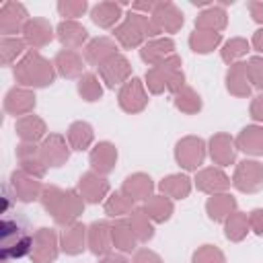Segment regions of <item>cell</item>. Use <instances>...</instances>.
<instances>
[{"instance_id":"cell-1","label":"cell","mask_w":263,"mask_h":263,"mask_svg":"<svg viewBox=\"0 0 263 263\" xmlns=\"http://www.w3.org/2000/svg\"><path fill=\"white\" fill-rule=\"evenodd\" d=\"M39 201L58 226H70L78 222L86 203L78 189H60L58 185H43Z\"/></svg>"},{"instance_id":"cell-2","label":"cell","mask_w":263,"mask_h":263,"mask_svg":"<svg viewBox=\"0 0 263 263\" xmlns=\"http://www.w3.org/2000/svg\"><path fill=\"white\" fill-rule=\"evenodd\" d=\"M55 66L47 58H43L39 51L31 49L27 51L12 68V76L18 86L23 88H45L53 84L55 80Z\"/></svg>"},{"instance_id":"cell-3","label":"cell","mask_w":263,"mask_h":263,"mask_svg":"<svg viewBox=\"0 0 263 263\" xmlns=\"http://www.w3.org/2000/svg\"><path fill=\"white\" fill-rule=\"evenodd\" d=\"M158 35H160V31L152 23V18L148 14H140V12H134V10H129L125 14V18L113 29V39L123 49L142 47L146 41L156 39Z\"/></svg>"},{"instance_id":"cell-4","label":"cell","mask_w":263,"mask_h":263,"mask_svg":"<svg viewBox=\"0 0 263 263\" xmlns=\"http://www.w3.org/2000/svg\"><path fill=\"white\" fill-rule=\"evenodd\" d=\"M183 62L181 58L175 53L168 60H164L158 66H152L146 70L144 76V84L152 95H162L164 90L177 95L185 84V72H183Z\"/></svg>"},{"instance_id":"cell-5","label":"cell","mask_w":263,"mask_h":263,"mask_svg":"<svg viewBox=\"0 0 263 263\" xmlns=\"http://www.w3.org/2000/svg\"><path fill=\"white\" fill-rule=\"evenodd\" d=\"M33 247V234L27 232V224L16 218H4L2 220V259H21L25 255H31Z\"/></svg>"},{"instance_id":"cell-6","label":"cell","mask_w":263,"mask_h":263,"mask_svg":"<svg viewBox=\"0 0 263 263\" xmlns=\"http://www.w3.org/2000/svg\"><path fill=\"white\" fill-rule=\"evenodd\" d=\"M208 144L199 136H185L175 144V160L183 171H195L203 164Z\"/></svg>"},{"instance_id":"cell-7","label":"cell","mask_w":263,"mask_h":263,"mask_svg":"<svg viewBox=\"0 0 263 263\" xmlns=\"http://www.w3.org/2000/svg\"><path fill=\"white\" fill-rule=\"evenodd\" d=\"M60 236L53 228L41 226L33 232V247H31V261L33 263H53L60 255Z\"/></svg>"},{"instance_id":"cell-8","label":"cell","mask_w":263,"mask_h":263,"mask_svg":"<svg viewBox=\"0 0 263 263\" xmlns=\"http://www.w3.org/2000/svg\"><path fill=\"white\" fill-rule=\"evenodd\" d=\"M232 187L240 193H257L263 189V164L259 160H240L234 166Z\"/></svg>"},{"instance_id":"cell-9","label":"cell","mask_w":263,"mask_h":263,"mask_svg":"<svg viewBox=\"0 0 263 263\" xmlns=\"http://www.w3.org/2000/svg\"><path fill=\"white\" fill-rule=\"evenodd\" d=\"M117 103L119 107L129 113V115H136V113H142L146 107H148V92H146V84L132 76L119 90H117Z\"/></svg>"},{"instance_id":"cell-10","label":"cell","mask_w":263,"mask_h":263,"mask_svg":"<svg viewBox=\"0 0 263 263\" xmlns=\"http://www.w3.org/2000/svg\"><path fill=\"white\" fill-rule=\"evenodd\" d=\"M97 70H99L101 82H105L107 88H115V86L121 88L132 78V64H129V60L123 53H117V55L109 58Z\"/></svg>"},{"instance_id":"cell-11","label":"cell","mask_w":263,"mask_h":263,"mask_svg":"<svg viewBox=\"0 0 263 263\" xmlns=\"http://www.w3.org/2000/svg\"><path fill=\"white\" fill-rule=\"evenodd\" d=\"M70 144L62 134H49L39 142V152L47 168H60L70 160Z\"/></svg>"},{"instance_id":"cell-12","label":"cell","mask_w":263,"mask_h":263,"mask_svg":"<svg viewBox=\"0 0 263 263\" xmlns=\"http://www.w3.org/2000/svg\"><path fill=\"white\" fill-rule=\"evenodd\" d=\"M8 189L12 193V197L21 203H31V201H37L41 197V191H43V185L39 179L27 175L25 171H12L10 173V179H8Z\"/></svg>"},{"instance_id":"cell-13","label":"cell","mask_w":263,"mask_h":263,"mask_svg":"<svg viewBox=\"0 0 263 263\" xmlns=\"http://www.w3.org/2000/svg\"><path fill=\"white\" fill-rule=\"evenodd\" d=\"M76 189H78V193L82 195V199L86 203H101L109 197L111 185H109L107 177H103L95 171H86V173L80 175Z\"/></svg>"},{"instance_id":"cell-14","label":"cell","mask_w":263,"mask_h":263,"mask_svg":"<svg viewBox=\"0 0 263 263\" xmlns=\"http://www.w3.org/2000/svg\"><path fill=\"white\" fill-rule=\"evenodd\" d=\"M150 18H152V23L156 25V29L160 33H171V35L181 31V27L185 25V16H183L181 8L171 0L158 2L154 12L150 14Z\"/></svg>"},{"instance_id":"cell-15","label":"cell","mask_w":263,"mask_h":263,"mask_svg":"<svg viewBox=\"0 0 263 263\" xmlns=\"http://www.w3.org/2000/svg\"><path fill=\"white\" fill-rule=\"evenodd\" d=\"M29 12L21 2H4L0 8V33L2 37H16V33H23Z\"/></svg>"},{"instance_id":"cell-16","label":"cell","mask_w":263,"mask_h":263,"mask_svg":"<svg viewBox=\"0 0 263 263\" xmlns=\"http://www.w3.org/2000/svg\"><path fill=\"white\" fill-rule=\"evenodd\" d=\"M193 185H195L197 191H201V193L216 195V193L228 191V187L232 185V179H230L220 166H205V168H199V171L195 173Z\"/></svg>"},{"instance_id":"cell-17","label":"cell","mask_w":263,"mask_h":263,"mask_svg":"<svg viewBox=\"0 0 263 263\" xmlns=\"http://www.w3.org/2000/svg\"><path fill=\"white\" fill-rule=\"evenodd\" d=\"M208 154L216 166H230L236 160V142L230 134L218 132L208 140Z\"/></svg>"},{"instance_id":"cell-18","label":"cell","mask_w":263,"mask_h":263,"mask_svg":"<svg viewBox=\"0 0 263 263\" xmlns=\"http://www.w3.org/2000/svg\"><path fill=\"white\" fill-rule=\"evenodd\" d=\"M55 37V29L47 18L41 16H31L23 29V39L31 49H41L45 45H49Z\"/></svg>"},{"instance_id":"cell-19","label":"cell","mask_w":263,"mask_h":263,"mask_svg":"<svg viewBox=\"0 0 263 263\" xmlns=\"http://www.w3.org/2000/svg\"><path fill=\"white\" fill-rule=\"evenodd\" d=\"M119 43L113 39V37H107V35H101V37H95L90 39L86 45H84V51H82V58L86 64L99 68L101 64H105L109 58L117 55L119 51Z\"/></svg>"},{"instance_id":"cell-20","label":"cell","mask_w":263,"mask_h":263,"mask_svg":"<svg viewBox=\"0 0 263 263\" xmlns=\"http://www.w3.org/2000/svg\"><path fill=\"white\" fill-rule=\"evenodd\" d=\"M37 105V97L31 88H23V86H12L6 95H4V111L8 115H31L33 109Z\"/></svg>"},{"instance_id":"cell-21","label":"cell","mask_w":263,"mask_h":263,"mask_svg":"<svg viewBox=\"0 0 263 263\" xmlns=\"http://www.w3.org/2000/svg\"><path fill=\"white\" fill-rule=\"evenodd\" d=\"M16 160L21 164V171H25L27 175L35 177V179H43L47 173V164L41 158L39 152V144H27L21 142L16 146Z\"/></svg>"},{"instance_id":"cell-22","label":"cell","mask_w":263,"mask_h":263,"mask_svg":"<svg viewBox=\"0 0 263 263\" xmlns=\"http://www.w3.org/2000/svg\"><path fill=\"white\" fill-rule=\"evenodd\" d=\"M117 148L115 144L103 140V142H97L95 148H90V154H88V164H90V171L107 177L115 164H117Z\"/></svg>"},{"instance_id":"cell-23","label":"cell","mask_w":263,"mask_h":263,"mask_svg":"<svg viewBox=\"0 0 263 263\" xmlns=\"http://www.w3.org/2000/svg\"><path fill=\"white\" fill-rule=\"evenodd\" d=\"M88 247V226L82 222H74L70 226H64L60 232V249L66 255H80Z\"/></svg>"},{"instance_id":"cell-24","label":"cell","mask_w":263,"mask_h":263,"mask_svg":"<svg viewBox=\"0 0 263 263\" xmlns=\"http://www.w3.org/2000/svg\"><path fill=\"white\" fill-rule=\"evenodd\" d=\"M171 55H175V41H173L171 37H156V39L146 41V43L140 47V58H142V62L148 64L150 68L162 64V62L168 60Z\"/></svg>"},{"instance_id":"cell-25","label":"cell","mask_w":263,"mask_h":263,"mask_svg":"<svg viewBox=\"0 0 263 263\" xmlns=\"http://www.w3.org/2000/svg\"><path fill=\"white\" fill-rule=\"evenodd\" d=\"M55 37L64 49H78L90 41L86 27H82L78 21H60L55 27Z\"/></svg>"},{"instance_id":"cell-26","label":"cell","mask_w":263,"mask_h":263,"mask_svg":"<svg viewBox=\"0 0 263 263\" xmlns=\"http://www.w3.org/2000/svg\"><path fill=\"white\" fill-rule=\"evenodd\" d=\"M113 249V238H111V222L107 220H97L88 226V251L97 257L109 255Z\"/></svg>"},{"instance_id":"cell-27","label":"cell","mask_w":263,"mask_h":263,"mask_svg":"<svg viewBox=\"0 0 263 263\" xmlns=\"http://www.w3.org/2000/svg\"><path fill=\"white\" fill-rule=\"evenodd\" d=\"M228 25V14L222 4H210L195 16V31L222 33Z\"/></svg>"},{"instance_id":"cell-28","label":"cell","mask_w":263,"mask_h":263,"mask_svg":"<svg viewBox=\"0 0 263 263\" xmlns=\"http://www.w3.org/2000/svg\"><path fill=\"white\" fill-rule=\"evenodd\" d=\"M55 72L68 80L80 78L84 74V58L76 49H60L53 58Z\"/></svg>"},{"instance_id":"cell-29","label":"cell","mask_w":263,"mask_h":263,"mask_svg":"<svg viewBox=\"0 0 263 263\" xmlns=\"http://www.w3.org/2000/svg\"><path fill=\"white\" fill-rule=\"evenodd\" d=\"M226 90L232 97L238 99H249L251 97V82H249V74H247V62H236L230 64L226 70Z\"/></svg>"},{"instance_id":"cell-30","label":"cell","mask_w":263,"mask_h":263,"mask_svg":"<svg viewBox=\"0 0 263 263\" xmlns=\"http://www.w3.org/2000/svg\"><path fill=\"white\" fill-rule=\"evenodd\" d=\"M14 132L21 138V142L37 144V142H43V138L47 136V125L39 115L31 113V115H23V117L16 119Z\"/></svg>"},{"instance_id":"cell-31","label":"cell","mask_w":263,"mask_h":263,"mask_svg":"<svg viewBox=\"0 0 263 263\" xmlns=\"http://www.w3.org/2000/svg\"><path fill=\"white\" fill-rule=\"evenodd\" d=\"M234 142H236V150L249 156H263V125L259 123L245 125L234 138Z\"/></svg>"},{"instance_id":"cell-32","label":"cell","mask_w":263,"mask_h":263,"mask_svg":"<svg viewBox=\"0 0 263 263\" xmlns=\"http://www.w3.org/2000/svg\"><path fill=\"white\" fill-rule=\"evenodd\" d=\"M123 6L125 4H121V2H109V0L107 2H99V4H95L90 8V21L101 29H115L119 18L123 16L121 14Z\"/></svg>"},{"instance_id":"cell-33","label":"cell","mask_w":263,"mask_h":263,"mask_svg":"<svg viewBox=\"0 0 263 263\" xmlns=\"http://www.w3.org/2000/svg\"><path fill=\"white\" fill-rule=\"evenodd\" d=\"M121 191L127 197H132L134 201H146L148 197H152L154 181L146 173H134V175L125 177V181L121 183Z\"/></svg>"},{"instance_id":"cell-34","label":"cell","mask_w":263,"mask_h":263,"mask_svg":"<svg viewBox=\"0 0 263 263\" xmlns=\"http://www.w3.org/2000/svg\"><path fill=\"white\" fill-rule=\"evenodd\" d=\"M111 238H113V247L121 253H136L138 249V238L127 218H115L111 222Z\"/></svg>"},{"instance_id":"cell-35","label":"cell","mask_w":263,"mask_h":263,"mask_svg":"<svg viewBox=\"0 0 263 263\" xmlns=\"http://www.w3.org/2000/svg\"><path fill=\"white\" fill-rule=\"evenodd\" d=\"M232 212H236V197L228 191L210 195L205 201V214L214 222H224Z\"/></svg>"},{"instance_id":"cell-36","label":"cell","mask_w":263,"mask_h":263,"mask_svg":"<svg viewBox=\"0 0 263 263\" xmlns=\"http://www.w3.org/2000/svg\"><path fill=\"white\" fill-rule=\"evenodd\" d=\"M66 138H68V144L72 150L76 152H84L90 148V144L95 142V129L88 121H72L68 132H66Z\"/></svg>"},{"instance_id":"cell-37","label":"cell","mask_w":263,"mask_h":263,"mask_svg":"<svg viewBox=\"0 0 263 263\" xmlns=\"http://www.w3.org/2000/svg\"><path fill=\"white\" fill-rule=\"evenodd\" d=\"M191 179L187 175H181V173H173V175H166L160 183H158V191L171 199H185L189 197L191 193Z\"/></svg>"},{"instance_id":"cell-38","label":"cell","mask_w":263,"mask_h":263,"mask_svg":"<svg viewBox=\"0 0 263 263\" xmlns=\"http://www.w3.org/2000/svg\"><path fill=\"white\" fill-rule=\"evenodd\" d=\"M144 212L148 214V218L154 222V224H164L166 220H171V216L175 214V203L171 197L166 195H152L144 201Z\"/></svg>"},{"instance_id":"cell-39","label":"cell","mask_w":263,"mask_h":263,"mask_svg":"<svg viewBox=\"0 0 263 263\" xmlns=\"http://www.w3.org/2000/svg\"><path fill=\"white\" fill-rule=\"evenodd\" d=\"M249 216L245 212H232L226 220H224V236L230 242H240L247 238L249 234Z\"/></svg>"},{"instance_id":"cell-40","label":"cell","mask_w":263,"mask_h":263,"mask_svg":"<svg viewBox=\"0 0 263 263\" xmlns=\"http://www.w3.org/2000/svg\"><path fill=\"white\" fill-rule=\"evenodd\" d=\"M138 242H148L154 238V222L148 218V214L144 212V208H134V212L127 218Z\"/></svg>"},{"instance_id":"cell-41","label":"cell","mask_w":263,"mask_h":263,"mask_svg":"<svg viewBox=\"0 0 263 263\" xmlns=\"http://www.w3.org/2000/svg\"><path fill=\"white\" fill-rule=\"evenodd\" d=\"M136 201L132 199V197H127L121 189L119 191H113V193H109V197L105 199V214L109 216V218H123L125 214H132L134 212V205Z\"/></svg>"},{"instance_id":"cell-42","label":"cell","mask_w":263,"mask_h":263,"mask_svg":"<svg viewBox=\"0 0 263 263\" xmlns=\"http://www.w3.org/2000/svg\"><path fill=\"white\" fill-rule=\"evenodd\" d=\"M222 43V33H210V31H193L189 35V47L191 51L205 55L212 53L214 49H218V45Z\"/></svg>"},{"instance_id":"cell-43","label":"cell","mask_w":263,"mask_h":263,"mask_svg":"<svg viewBox=\"0 0 263 263\" xmlns=\"http://www.w3.org/2000/svg\"><path fill=\"white\" fill-rule=\"evenodd\" d=\"M173 103H175V107H177L181 113H185V115H195V113H199L201 107H203L201 97H199L197 90L191 88V86H183L177 95H173Z\"/></svg>"},{"instance_id":"cell-44","label":"cell","mask_w":263,"mask_h":263,"mask_svg":"<svg viewBox=\"0 0 263 263\" xmlns=\"http://www.w3.org/2000/svg\"><path fill=\"white\" fill-rule=\"evenodd\" d=\"M27 43L23 37H2L0 39V62L2 66H10L16 62V58L25 55Z\"/></svg>"},{"instance_id":"cell-45","label":"cell","mask_w":263,"mask_h":263,"mask_svg":"<svg viewBox=\"0 0 263 263\" xmlns=\"http://www.w3.org/2000/svg\"><path fill=\"white\" fill-rule=\"evenodd\" d=\"M78 95L86 101V103H97L101 97H103V84L99 80L97 74L92 72H84L80 78H78Z\"/></svg>"},{"instance_id":"cell-46","label":"cell","mask_w":263,"mask_h":263,"mask_svg":"<svg viewBox=\"0 0 263 263\" xmlns=\"http://www.w3.org/2000/svg\"><path fill=\"white\" fill-rule=\"evenodd\" d=\"M249 49H251V43L245 37H232L222 45L220 58H222V62H226L230 66V64L240 62V58H245L249 53Z\"/></svg>"},{"instance_id":"cell-47","label":"cell","mask_w":263,"mask_h":263,"mask_svg":"<svg viewBox=\"0 0 263 263\" xmlns=\"http://www.w3.org/2000/svg\"><path fill=\"white\" fill-rule=\"evenodd\" d=\"M55 8L60 16H64V21H76L88 10V2L86 0H60Z\"/></svg>"},{"instance_id":"cell-48","label":"cell","mask_w":263,"mask_h":263,"mask_svg":"<svg viewBox=\"0 0 263 263\" xmlns=\"http://www.w3.org/2000/svg\"><path fill=\"white\" fill-rule=\"evenodd\" d=\"M191 263H226V255L216 245H201L191 255Z\"/></svg>"},{"instance_id":"cell-49","label":"cell","mask_w":263,"mask_h":263,"mask_svg":"<svg viewBox=\"0 0 263 263\" xmlns=\"http://www.w3.org/2000/svg\"><path fill=\"white\" fill-rule=\"evenodd\" d=\"M247 74L253 88L263 90V55H253L247 62Z\"/></svg>"},{"instance_id":"cell-50","label":"cell","mask_w":263,"mask_h":263,"mask_svg":"<svg viewBox=\"0 0 263 263\" xmlns=\"http://www.w3.org/2000/svg\"><path fill=\"white\" fill-rule=\"evenodd\" d=\"M132 263H164V261H162V257H160L158 253H154L152 249L142 247V249H136V253H134V257H132Z\"/></svg>"},{"instance_id":"cell-51","label":"cell","mask_w":263,"mask_h":263,"mask_svg":"<svg viewBox=\"0 0 263 263\" xmlns=\"http://www.w3.org/2000/svg\"><path fill=\"white\" fill-rule=\"evenodd\" d=\"M247 216H249V228L257 236H263V208H255Z\"/></svg>"},{"instance_id":"cell-52","label":"cell","mask_w":263,"mask_h":263,"mask_svg":"<svg viewBox=\"0 0 263 263\" xmlns=\"http://www.w3.org/2000/svg\"><path fill=\"white\" fill-rule=\"evenodd\" d=\"M249 115L253 121H257L259 125H263V92L253 97L251 101V107H249Z\"/></svg>"},{"instance_id":"cell-53","label":"cell","mask_w":263,"mask_h":263,"mask_svg":"<svg viewBox=\"0 0 263 263\" xmlns=\"http://www.w3.org/2000/svg\"><path fill=\"white\" fill-rule=\"evenodd\" d=\"M247 8H249V12H251V18H253L257 25H263V2L251 0V2L247 4Z\"/></svg>"},{"instance_id":"cell-54","label":"cell","mask_w":263,"mask_h":263,"mask_svg":"<svg viewBox=\"0 0 263 263\" xmlns=\"http://www.w3.org/2000/svg\"><path fill=\"white\" fill-rule=\"evenodd\" d=\"M158 2H132V10L140 14H152Z\"/></svg>"},{"instance_id":"cell-55","label":"cell","mask_w":263,"mask_h":263,"mask_svg":"<svg viewBox=\"0 0 263 263\" xmlns=\"http://www.w3.org/2000/svg\"><path fill=\"white\" fill-rule=\"evenodd\" d=\"M251 45H253V49H255V51H259V53L263 55V27H261V29H257V31L253 33Z\"/></svg>"},{"instance_id":"cell-56","label":"cell","mask_w":263,"mask_h":263,"mask_svg":"<svg viewBox=\"0 0 263 263\" xmlns=\"http://www.w3.org/2000/svg\"><path fill=\"white\" fill-rule=\"evenodd\" d=\"M99 263H129L123 255H117V253H109V255H105V257H101L99 259Z\"/></svg>"}]
</instances>
